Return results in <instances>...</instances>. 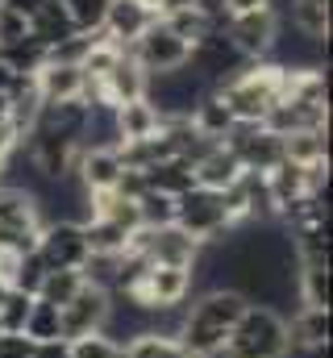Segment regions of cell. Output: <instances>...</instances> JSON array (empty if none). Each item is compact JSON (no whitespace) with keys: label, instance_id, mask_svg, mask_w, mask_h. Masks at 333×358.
<instances>
[{"label":"cell","instance_id":"17","mask_svg":"<svg viewBox=\"0 0 333 358\" xmlns=\"http://www.w3.org/2000/svg\"><path fill=\"white\" fill-rule=\"evenodd\" d=\"M100 92H104V104H113V108L134 104V100H146V71L129 55H121V63L100 80Z\"/></svg>","mask_w":333,"mask_h":358},{"label":"cell","instance_id":"8","mask_svg":"<svg viewBox=\"0 0 333 358\" xmlns=\"http://www.w3.org/2000/svg\"><path fill=\"white\" fill-rule=\"evenodd\" d=\"M187 292H192V267H146L125 292V300H134L138 308H179Z\"/></svg>","mask_w":333,"mask_h":358},{"label":"cell","instance_id":"32","mask_svg":"<svg viewBox=\"0 0 333 358\" xmlns=\"http://www.w3.org/2000/svg\"><path fill=\"white\" fill-rule=\"evenodd\" d=\"M83 287V275L80 271H50L46 279H42V292H38V300H46V304H55V308H63L76 292Z\"/></svg>","mask_w":333,"mask_h":358},{"label":"cell","instance_id":"15","mask_svg":"<svg viewBox=\"0 0 333 358\" xmlns=\"http://www.w3.org/2000/svg\"><path fill=\"white\" fill-rule=\"evenodd\" d=\"M121 155L117 150H104V146H96V150H80V163H76V179H80V187L92 196V192H113L117 187V179H121Z\"/></svg>","mask_w":333,"mask_h":358},{"label":"cell","instance_id":"14","mask_svg":"<svg viewBox=\"0 0 333 358\" xmlns=\"http://www.w3.org/2000/svg\"><path fill=\"white\" fill-rule=\"evenodd\" d=\"M155 21H159V17H150L142 4H134V0H113L100 29H104L108 42H117V46L125 50V46H134V42L146 34V25H155Z\"/></svg>","mask_w":333,"mask_h":358},{"label":"cell","instance_id":"35","mask_svg":"<svg viewBox=\"0 0 333 358\" xmlns=\"http://www.w3.org/2000/svg\"><path fill=\"white\" fill-rule=\"evenodd\" d=\"M304 308H330V267H300Z\"/></svg>","mask_w":333,"mask_h":358},{"label":"cell","instance_id":"39","mask_svg":"<svg viewBox=\"0 0 333 358\" xmlns=\"http://www.w3.org/2000/svg\"><path fill=\"white\" fill-rule=\"evenodd\" d=\"M42 4H46V0H0V8H13V13H17V17H25V21H29Z\"/></svg>","mask_w":333,"mask_h":358},{"label":"cell","instance_id":"24","mask_svg":"<svg viewBox=\"0 0 333 358\" xmlns=\"http://www.w3.org/2000/svg\"><path fill=\"white\" fill-rule=\"evenodd\" d=\"M129 229H121L117 221H104V217H87L83 221V242H87V255H125L129 246Z\"/></svg>","mask_w":333,"mask_h":358},{"label":"cell","instance_id":"44","mask_svg":"<svg viewBox=\"0 0 333 358\" xmlns=\"http://www.w3.org/2000/svg\"><path fill=\"white\" fill-rule=\"evenodd\" d=\"M8 271H13V255L0 250V279H8Z\"/></svg>","mask_w":333,"mask_h":358},{"label":"cell","instance_id":"7","mask_svg":"<svg viewBox=\"0 0 333 358\" xmlns=\"http://www.w3.org/2000/svg\"><path fill=\"white\" fill-rule=\"evenodd\" d=\"M208 92V84L183 63L175 71H159V76H146V104H155L159 117H192L196 100Z\"/></svg>","mask_w":333,"mask_h":358},{"label":"cell","instance_id":"20","mask_svg":"<svg viewBox=\"0 0 333 358\" xmlns=\"http://www.w3.org/2000/svg\"><path fill=\"white\" fill-rule=\"evenodd\" d=\"M292 350H330V308H300L288 325Z\"/></svg>","mask_w":333,"mask_h":358},{"label":"cell","instance_id":"34","mask_svg":"<svg viewBox=\"0 0 333 358\" xmlns=\"http://www.w3.org/2000/svg\"><path fill=\"white\" fill-rule=\"evenodd\" d=\"M67 358H125V350L108 334H83L67 342Z\"/></svg>","mask_w":333,"mask_h":358},{"label":"cell","instance_id":"16","mask_svg":"<svg viewBox=\"0 0 333 358\" xmlns=\"http://www.w3.org/2000/svg\"><path fill=\"white\" fill-rule=\"evenodd\" d=\"M192 176H196V187L229 192V187L242 179V163L234 159V150H229V146H213V150H204V155L192 163Z\"/></svg>","mask_w":333,"mask_h":358},{"label":"cell","instance_id":"6","mask_svg":"<svg viewBox=\"0 0 333 358\" xmlns=\"http://www.w3.org/2000/svg\"><path fill=\"white\" fill-rule=\"evenodd\" d=\"M200 242L187 238L179 225H159V229H138L125 246V255L142 259L146 267H196L200 259Z\"/></svg>","mask_w":333,"mask_h":358},{"label":"cell","instance_id":"25","mask_svg":"<svg viewBox=\"0 0 333 358\" xmlns=\"http://www.w3.org/2000/svg\"><path fill=\"white\" fill-rule=\"evenodd\" d=\"M300 34L317 38V42H330V0H292L288 17Z\"/></svg>","mask_w":333,"mask_h":358},{"label":"cell","instance_id":"36","mask_svg":"<svg viewBox=\"0 0 333 358\" xmlns=\"http://www.w3.org/2000/svg\"><path fill=\"white\" fill-rule=\"evenodd\" d=\"M21 38H29V21L17 17L13 8H0V46H13Z\"/></svg>","mask_w":333,"mask_h":358},{"label":"cell","instance_id":"42","mask_svg":"<svg viewBox=\"0 0 333 358\" xmlns=\"http://www.w3.org/2000/svg\"><path fill=\"white\" fill-rule=\"evenodd\" d=\"M192 4H196V0H163V4H159V21L171 17V13H179V8H192Z\"/></svg>","mask_w":333,"mask_h":358},{"label":"cell","instance_id":"23","mask_svg":"<svg viewBox=\"0 0 333 358\" xmlns=\"http://www.w3.org/2000/svg\"><path fill=\"white\" fill-rule=\"evenodd\" d=\"M142 179H146L150 192H166V196H183L187 187H196V176H192V163L187 159H163V163L146 167Z\"/></svg>","mask_w":333,"mask_h":358},{"label":"cell","instance_id":"11","mask_svg":"<svg viewBox=\"0 0 333 358\" xmlns=\"http://www.w3.org/2000/svg\"><path fill=\"white\" fill-rule=\"evenodd\" d=\"M38 255L50 271H80L87 263L83 225L80 221H46L38 234Z\"/></svg>","mask_w":333,"mask_h":358},{"label":"cell","instance_id":"37","mask_svg":"<svg viewBox=\"0 0 333 358\" xmlns=\"http://www.w3.org/2000/svg\"><path fill=\"white\" fill-rule=\"evenodd\" d=\"M34 342L25 334H0V358H29Z\"/></svg>","mask_w":333,"mask_h":358},{"label":"cell","instance_id":"1","mask_svg":"<svg viewBox=\"0 0 333 358\" xmlns=\"http://www.w3.org/2000/svg\"><path fill=\"white\" fill-rule=\"evenodd\" d=\"M246 304H250V296L234 292V287H208L204 296H196L183 308L175 342L192 358H217L221 346H225V338L234 334L238 317L246 313Z\"/></svg>","mask_w":333,"mask_h":358},{"label":"cell","instance_id":"27","mask_svg":"<svg viewBox=\"0 0 333 358\" xmlns=\"http://www.w3.org/2000/svg\"><path fill=\"white\" fill-rule=\"evenodd\" d=\"M29 342H67L63 338V321H59V308L55 304H46V300H38L34 296V308H29V321H25V329H21Z\"/></svg>","mask_w":333,"mask_h":358},{"label":"cell","instance_id":"45","mask_svg":"<svg viewBox=\"0 0 333 358\" xmlns=\"http://www.w3.org/2000/svg\"><path fill=\"white\" fill-rule=\"evenodd\" d=\"M134 4H142V8H146L150 17H159V4H163V0H134Z\"/></svg>","mask_w":333,"mask_h":358},{"label":"cell","instance_id":"28","mask_svg":"<svg viewBox=\"0 0 333 358\" xmlns=\"http://www.w3.org/2000/svg\"><path fill=\"white\" fill-rule=\"evenodd\" d=\"M46 275H50V267L42 263V255H38V250H29V255L13 259V271H8V287H17V292H25V296H38Z\"/></svg>","mask_w":333,"mask_h":358},{"label":"cell","instance_id":"3","mask_svg":"<svg viewBox=\"0 0 333 358\" xmlns=\"http://www.w3.org/2000/svg\"><path fill=\"white\" fill-rule=\"evenodd\" d=\"M221 100L229 104V113H234V121L238 125H262V117L275 108V100H279V67H271V63H246L229 84H221Z\"/></svg>","mask_w":333,"mask_h":358},{"label":"cell","instance_id":"9","mask_svg":"<svg viewBox=\"0 0 333 358\" xmlns=\"http://www.w3.org/2000/svg\"><path fill=\"white\" fill-rule=\"evenodd\" d=\"M125 55H129L146 76H159V71L183 67L187 55H192V46H187L183 38H175L163 21H155V25H146V34H142L134 46H125Z\"/></svg>","mask_w":333,"mask_h":358},{"label":"cell","instance_id":"26","mask_svg":"<svg viewBox=\"0 0 333 358\" xmlns=\"http://www.w3.org/2000/svg\"><path fill=\"white\" fill-rule=\"evenodd\" d=\"M283 159L288 163H321L330 159V134L325 129H304V134H288L283 138Z\"/></svg>","mask_w":333,"mask_h":358},{"label":"cell","instance_id":"12","mask_svg":"<svg viewBox=\"0 0 333 358\" xmlns=\"http://www.w3.org/2000/svg\"><path fill=\"white\" fill-rule=\"evenodd\" d=\"M108 292H100V287H92V283H83L80 292L59 308V321H63V338L71 342V338H83V334H100L104 329V321H108Z\"/></svg>","mask_w":333,"mask_h":358},{"label":"cell","instance_id":"19","mask_svg":"<svg viewBox=\"0 0 333 358\" xmlns=\"http://www.w3.org/2000/svg\"><path fill=\"white\" fill-rule=\"evenodd\" d=\"M34 84H38L42 104L80 100V92H83V71H80V67H59V63H46V67L34 76Z\"/></svg>","mask_w":333,"mask_h":358},{"label":"cell","instance_id":"22","mask_svg":"<svg viewBox=\"0 0 333 358\" xmlns=\"http://www.w3.org/2000/svg\"><path fill=\"white\" fill-rule=\"evenodd\" d=\"M159 125H163V117H159L155 104H146V100H134V104H121V108H117V134H121V142L155 138Z\"/></svg>","mask_w":333,"mask_h":358},{"label":"cell","instance_id":"33","mask_svg":"<svg viewBox=\"0 0 333 358\" xmlns=\"http://www.w3.org/2000/svg\"><path fill=\"white\" fill-rule=\"evenodd\" d=\"M29 308H34V296L8 287V296L0 300V334H21L29 321Z\"/></svg>","mask_w":333,"mask_h":358},{"label":"cell","instance_id":"46","mask_svg":"<svg viewBox=\"0 0 333 358\" xmlns=\"http://www.w3.org/2000/svg\"><path fill=\"white\" fill-rule=\"evenodd\" d=\"M4 296H8V279H0V300H4Z\"/></svg>","mask_w":333,"mask_h":358},{"label":"cell","instance_id":"41","mask_svg":"<svg viewBox=\"0 0 333 358\" xmlns=\"http://www.w3.org/2000/svg\"><path fill=\"white\" fill-rule=\"evenodd\" d=\"M258 8H271V0H225V13L238 17V13H258Z\"/></svg>","mask_w":333,"mask_h":358},{"label":"cell","instance_id":"30","mask_svg":"<svg viewBox=\"0 0 333 358\" xmlns=\"http://www.w3.org/2000/svg\"><path fill=\"white\" fill-rule=\"evenodd\" d=\"M138 217H142V229H159V225H175V196L166 192H142L138 196Z\"/></svg>","mask_w":333,"mask_h":358},{"label":"cell","instance_id":"21","mask_svg":"<svg viewBox=\"0 0 333 358\" xmlns=\"http://www.w3.org/2000/svg\"><path fill=\"white\" fill-rule=\"evenodd\" d=\"M29 38H38L46 50L59 46V42H67V38H76V25H71L63 0H46V4L29 17Z\"/></svg>","mask_w":333,"mask_h":358},{"label":"cell","instance_id":"13","mask_svg":"<svg viewBox=\"0 0 333 358\" xmlns=\"http://www.w3.org/2000/svg\"><path fill=\"white\" fill-rule=\"evenodd\" d=\"M275 13L271 8H258V13H238L225 21V38L238 46V55L246 63H262L267 50H271V38H275Z\"/></svg>","mask_w":333,"mask_h":358},{"label":"cell","instance_id":"43","mask_svg":"<svg viewBox=\"0 0 333 358\" xmlns=\"http://www.w3.org/2000/svg\"><path fill=\"white\" fill-rule=\"evenodd\" d=\"M288 358H330V350H288Z\"/></svg>","mask_w":333,"mask_h":358},{"label":"cell","instance_id":"2","mask_svg":"<svg viewBox=\"0 0 333 358\" xmlns=\"http://www.w3.org/2000/svg\"><path fill=\"white\" fill-rule=\"evenodd\" d=\"M288 321L267 304H246L217 358H288Z\"/></svg>","mask_w":333,"mask_h":358},{"label":"cell","instance_id":"47","mask_svg":"<svg viewBox=\"0 0 333 358\" xmlns=\"http://www.w3.org/2000/svg\"><path fill=\"white\" fill-rule=\"evenodd\" d=\"M4 167H8V155H0V179H4Z\"/></svg>","mask_w":333,"mask_h":358},{"label":"cell","instance_id":"5","mask_svg":"<svg viewBox=\"0 0 333 358\" xmlns=\"http://www.w3.org/2000/svg\"><path fill=\"white\" fill-rule=\"evenodd\" d=\"M46 217L38 213V200L21 187H4L0 183V250L21 259L29 250H38V234H42Z\"/></svg>","mask_w":333,"mask_h":358},{"label":"cell","instance_id":"40","mask_svg":"<svg viewBox=\"0 0 333 358\" xmlns=\"http://www.w3.org/2000/svg\"><path fill=\"white\" fill-rule=\"evenodd\" d=\"M29 358H67V342H34Z\"/></svg>","mask_w":333,"mask_h":358},{"label":"cell","instance_id":"10","mask_svg":"<svg viewBox=\"0 0 333 358\" xmlns=\"http://www.w3.org/2000/svg\"><path fill=\"white\" fill-rule=\"evenodd\" d=\"M221 146H229L234 159L242 163V171H254V176H267L283 159V138L262 125H234Z\"/></svg>","mask_w":333,"mask_h":358},{"label":"cell","instance_id":"4","mask_svg":"<svg viewBox=\"0 0 333 358\" xmlns=\"http://www.w3.org/2000/svg\"><path fill=\"white\" fill-rule=\"evenodd\" d=\"M175 225L196 238L200 246L217 242L221 234L234 229L229 221V204H225V192H208V187H187L183 196H175Z\"/></svg>","mask_w":333,"mask_h":358},{"label":"cell","instance_id":"29","mask_svg":"<svg viewBox=\"0 0 333 358\" xmlns=\"http://www.w3.org/2000/svg\"><path fill=\"white\" fill-rule=\"evenodd\" d=\"M121 350H125V358H192L175 338H163V334H138Z\"/></svg>","mask_w":333,"mask_h":358},{"label":"cell","instance_id":"38","mask_svg":"<svg viewBox=\"0 0 333 358\" xmlns=\"http://www.w3.org/2000/svg\"><path fill=\"white\" fill-rule=\"evenodd\" d=\"M21 146V138H17V129L8 125V117H0V155H13Z\"/></svg>","mask_w":333,"mask_h":358},{"label":"cell","instance_id":"18","mask_svg":"<svg viewBox=\"0 0 333 358\" xmlns=\"http://www.w3.org/2000/svg\"><path fill=\"white\" fill-rule=\"evenodd\" d=\"M187 121H192V129H196L200 138H208V142H225V138H229V129L238 125V121H234V113H229V104L221 100V92H213V88L196 100V108H192V117H187Z\"/></svg>","mask_w":333,"mask_h":358},{"label":"cell","instance_id":"31","mask_svg":"<svg viewBox=\"0 0 333 358\" xmlns=\"http://www.w3.org/2000/svg\"><path fill=\"white\" fill-rule=\"evenodd\" d=\"M108 4H113V0H63V8H67L76 34H96V29L104 25V17H108Z\"/></svg>","mask_w":333,"mask_h":358}]
</instances>
